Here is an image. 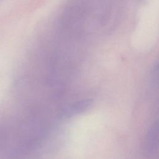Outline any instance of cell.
<instances>
[{"label":"cell","mask_w":159,"mask_h":159,"mask_svg":"<svg viewBox=\"0 0 159 159\" xmlns=\"http://www.w3.org/2000/svg\"><path fill=\"white\" fill-rule=\"evenodd\" d=\"M92 99H82L73 102L64 107L59 113V117L61 119H68L74 116L81 114L87 110L92 104Z\"/></svg>","instance_id":"obj_2"},{"label":"cell","mask_w":159,"mask_h":159,"mask_svg":"<svg viewBox=\"0 0 159 159\" xmlns=\"http://www.w3.org/2000/svg\"><path fill=\"white\" fill-rule=\"evenodd\" d=\"M158 122L155 120L148 128L143 143V149L148 154H154L158 150Z\"/></svg>","instance_id":"obj_1"},{"label":"cell","mask_w":159,"mask_h":159,"mask_svg":"<svg viewBox=\"0 0 159 159\" xmlns=\"http://www.w3.org/2000/svg\"><path fill=\"white\" fill-rule=\"evenodd\" d=\"M151 81H152V84L154 86H158V64L155 63L153 66L151 71Z\"/></svg>","instance_id":"obj_3"}]
</instances>
